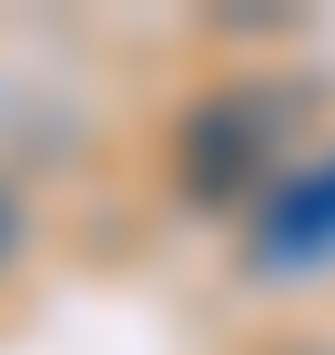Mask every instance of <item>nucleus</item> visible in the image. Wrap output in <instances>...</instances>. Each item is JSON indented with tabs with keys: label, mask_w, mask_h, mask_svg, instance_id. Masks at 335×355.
<instances>
[{
	"label": "nucleus",
	"mask_w": 335,
	"mask_h": 355,
	"mask_svg": "<svg viewBox=\"0 0 335 355\" xmlns=\"http://www.w3.org/2000/svg\"><path fill=\"white\" fill-rule=\"evenodd\" d=\"M305 122V92L295 82H223L183 112L173 132V173H183V203H244L264 173L284 163V142Z\"/></svg>",
	"instance_id": "obj_1"
},
{
	"label": "nucleus",
	"mask_w": 335,
	"mask_h": 355,
	"mask_svg": "<svg viewBox=\"0 0 335 355\" xmlns=\"http://www.w3.org/2000/svg\"><path fill=\"white\" fill-rule=\"evenodd\" d=\"M315 244H335V163H325V183H305L275 223H264L254 254H264V264H315Z\"/></svg>",
	"instance_id": "obj_2"
},
{
	"label": "nucleus",
	"mask_w": 335,
	"mask_h": 355,
	"mask_svg": "<svg viewBox=\"0 0 335 355\" xmlns=\"http://www.w3.org/2000/svg\"><path fill=\"white\" fill-rule=\"evenodd\" d=\"M21 254H31V203H21L10 183H0V274L21 264Z\"/></svg>",
	"instance_id": "obj_3"
}]
</instances>
